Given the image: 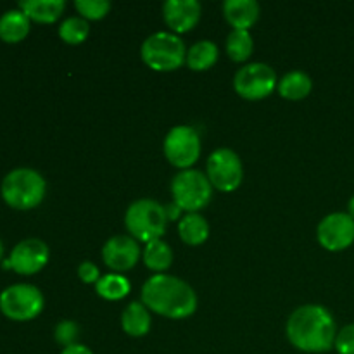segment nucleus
Here are the masks:
<instances>
[{
  "mask_svg": "<svg viewBox=\"0 0 354 354\" xmlns=\"http://www.w3.org/2000/svg\"><path fill=\"white\" fill-rule=\"evenodd\" d=\"M165 156L180 171L190 169L201 156V137L196 128L178 124L171 128L165 138Z\"/></svg>",
  "mask_w": 354,
  "mask_h": 354,
  "instance_id": "9",
  "label": "nucleus"
},
{
  "mask_svg": "<svg viewBox=\"0 0 354 354\" xmlns=\"http://www.w3.org/2000/svg\"><path fill=\"white\" fill-rule=\"evenodd\" d=\"M165 213H166V218H168V221H176L180 216H182V209H180L175 203L165 206Z\"/></svg>",
  "mask_w": 354,
  "mask_h": 354,
  "instance_id": "30",
  "label": "nucleus"
},
{
  "mask_svg": "<svg viewBox=\"0 0 354 354\" xmlns=\"http://www.w3.org/2000/svg\"><path fill=\"white\" fill-rule=\"evenodd\" d=\"M279 86V78L272 66L265 62H249L234 76V88L242 99L261 100L272 95Z\"/></svg>",
  "mask_w": 354,
  "mask_h": 354,
  "instance_id": "8",
  "label": "nucleus"
},
{
  "mask_svg": "<svg viewBox=\"0 0 354 354\" xmlns=\"http://www.w3.org/2000/svg\"><path fill=\"white\" fill-rule=\"evenodd\" d=\"M80 335V327L76 322L73 320H62L55 325L54 328V339L57 344H61L62 348H69L73 344H78L76 339Z\"/></svg>",
  "mask_w": 354,
  "mask_h": 354,
  "instance_id": "27",
  "label": "nucleus"
},
{
  "mask_svg": "<svg viewBox=\"0 0 354 354\" xmlns=\"http://www.w3.org/2000/svg\"><path fill=\"white\" fill-rule=\"evenodd\" d=\"M348 214L354 220V196L349 199V203H348Z\"/></svg>",
  "mask_w": 354,
  "mask_h": 354,
  "instance_id": "32",
  "label": "nucleus"
},
{
  "mask_svg": "<svg viewBox=\"0 0 354 354\" xmlns=\"http://www.w3.org/2000/svg\"><path fill=\"white\" fill-rule=\"evenodd\" d=\"M2 258H3V244L2 241H0V263H2Z\"/></svg>",
  "mask_w": 354,
  "mask_h": 354,
  "instance_id": "33",
  "label": "nucleus"
},
{
  "mask_svg": "<svg viewBox=\"0 0 354 354\" xmlns=\"http://www.w3.org/2000/svg\"><path fill=\"white\" fill-rule=\"evenodd\" d=\"M44 294L31 283H14L0 294V311L12 322H30L44 310Z\"/></svg>",
  "mask_w": 354,
  "mask_h": 354,
  "instance_id": "7",
  "label": "nucleus"
},
{
  "mask_svg": "<svg viewBox=\"0 0 354 354\" xmlns=\"http://www.w3.org/2000/svg\"><path fill=\"white\" fill-rule=\"evenodd\" d=\"M30 33V17L17 7L0 16V40L6 44H19Z\"/></svg>",
  "mask_w": 354,
  "mask_h": 354,
  "instance_id": "16",
  "label": "nucleus"
},
{
  "mask_svg": "<svg viewBox=\"0 0 354 354\" xmlns=\"http://www.w3.org/2000/svg\"><path fill=\"white\" fill-rule=\"evenodd\" d=\"M130 282L127 277L120 275V273H107V275L100 277L99 282L95 283V290L102 299L107 301H120L130 294Z\"/></svg>",
  "mask_w": 354,
  "mask_h": 354,
  "instance_id": "23",
  "label": "nucleus"
},
{
  "mask_svg": "<svg viewBox=\"0 0 354 354\" xmlns=\"http://www.w3.org/2000/svg\"><path fill=\"white\" fill-rule=\"evenodd\" d=\"M2 199L12 209L28 211L40 206L47 192L44 176L31 168H16L2 180Z\"/></svg>",
  "mask_w": 354,
  "mask_h": 354,
  "instance_id": "3",
  "label": "nucleus"
},
{
  "mask_svg": "<svg viewBox=\"0 0 354 354\" xmlns=\"http://www.w3.org/2000/svg\"><path fill=\"white\" fill-rule=\"evenodd\" d=\"M142 303L161 317L183 320L196 313L197 294L185 280L156 273L142 287Z\"/></svg>",
  "mask_w": 354,
  "mask_h": 354,
  "instance_id": "2",
  "label": "nucleus"
},
{
  "mask_svg": "<svg viewBox=\"0 0 354 354\" xmlns=\"http://www.w3.org/2000/svg\"><path fill=\"white\" fill-rule=\"evenodd\" d=\"M102 259L116 273L128 272L140 259V245L131 235H114L104 244Z\"/></svg>",
  "mask_w": 354,
  "mask_h": 354,
  "instance_id": "13",
  "label": "nucleus"
},
{
  "mask_svg": "<svg viewBox=\"0 0 354 354\" xmlns=\"http://www.w3.org/2000/svg\"><path fill=\"white\" fill-rule=\"evenodd\" d=\"M50 258L48 245L40 239H24L10 251V268L19 275H35L45 268Z\"/></svg>",
  "mask_w": 354,
  "mask_h": 354,
  "instance_id": "12",
  "label": "nucleus"
},
{
  "mask_svg": "<svg viewBox=\"0 0 354 354\" xmlns=\"http://www.w3.org/2000/svg\"><path fill=\"white\" fill-rule=\"evenodd\" d=\"M317 239L324 249L341 252L354 244V220L348 213H330L318 223Z\"/></svg>",
  "mask_w": 354,
  "mask_h": 354,
  "instance_id": "11",
  "label": "nucleus"
},
{
  "mask_svg": "<svg viewBox=\"0 0 354 354\" xmlns=\"http://www.w3.org/2000/svg\"><path fill=\"white\" fill-rule=\"evenodd\" d=\"M151 313L149 308L144 303H133L128 304L121 313V327L127 332L130 337H144L151 330Z\"/></svg>",
  "mask_w": 354,
  "mask_h": 354,
  "instance_id": "17",
  "label": "nucleus"
},
{
  "mask_svg": "<svg viewBox=\"0 0 354 354\" xmlns=\"http://www.w3.org/2000/svg\"><path fill=\"white\" fill-rule=\"evenodd\" d=\"M223 14L234 30L249 31L259 19V3L256 0H227L223 3Z\"/></svg>",
  "mask_w": 354,
  "mask_h": 354,
  "instance_id": "15",
  "label": "nucleus"
},
{
  "mask_svg": "<svg viewBox=\"0 0 354 354\" xmlns=\"http://www.w3.org/2000/svg\"><path fill=\"white\" fill-rule=\"evenodd\" d=\"M75 7L83 19L99 21L109 14L111 2L109 0H76Z\"/></svg>",
  "mask_w": 354,
  "mask_h": 354,
  "instance_id": "26",
  "label": "nucleus"
},
{
  "mask_svg": "<svg viewBox=\"0 0 354 354\" xmlns=\"http://www.w3.org/2000/svg\"><path fill=\"white\" fill-rule=\"evenodd\" d=\"M254 41L249 31L232 30L227 38V54L234 62H244L251 57Z\"/></svg>",
  "mask_w": 354,
  "mask_h": 354,
  "instance_id": "24",
  "label": "nucleus"
},
{
  "mask_svg": "<svg viewBox=\"0 0 354 354\" xmlns=\"http://www.w3.org/2000/svg\"><path fill=\"white\" fill-rule=\"evenodd\" d=\"M144 263L149 270L156 273H162L168 270L173 263V251L165 241L158 239L149 244H145L144 249Z\"/></svg>",
  "mask_w": 354,
  "mask_h": 354,
  "instance_id": "22",
  "label": "nucleus"
},
{
  "mask_svg": "<svg viewBox=\"0 0 354 354\" xmlns=\"http://www.w3.org/2000/svg\"><path fill=\"white\" fill-rule=\"evenodd\" d=\"M334 348L339 354H354V324L346 325L341 330H337Z\"/></svg>",
  "mask_w": 354,
  "mask_h": 354,
  "instance_id": "28",
  "label": "nucleus"
},
{
  "mask_svg": "<svg viewBox=\"0 0 354 354\" xmlns=\"http://www.w3.org/2000/svg\"><path fill=\"white\" fill-rule=\"evenodd\" d=\"M218 61V45L211 40H199L187 50L185 62L192 71H206Z\"/></svg>",
  "mask_w": 354,
  "mask_h": 354,
  "instance_id": "21",
  "label": "nucleus"
},
{
  "mask_svg": "<svg viewBox=\"0 0 354 354\" xmlns=\"http://www.w3.org/2000/svg\"><path fill=\"white\" fill-rule=\"evenodd\" d=\"M142 59L151 69L159 73L175 71L185 62L187 48L182 38L169 31H156L147 37L140 48Z\"/></svg>",
  "mask_w": 354,
  "mask_h": 354,
  "instance_id": "5",
  "label": "nucleus"
},
{
  "mask_svg": "<svg viewBox=\"0 0 354 354\" xmlns=\"http://www.w3.org/2000/svg\"><path fill=\"white\" fill-rule=\"evenodd\" d=\"M203 7L197 0H168L162 6V17L173 33H187L199 23Z\"/></svg>",
  "mask_w": 354,
  "mask_h": 354,
  "instance_id": "14",
  "label": "nucleus"
},
{
  "mask_svg": "<svg viewBox=\"0 0 354 354\" xmlns=\"http://www.w3.org/2000/svg\"><path fill=\"white\" fill-rule=\"evenodd\" d=\"M90 24L82 16H71L64 19L59 26V37L69 45H80L88 38Z\"/></svg>",
  "mask_w": 354,
  "mask_h": 354,
  "instance_id": "25",
  "label": "nucleus"
},
{
  "mask_svg": "<svg viewBox=\"0 0 354 354\" xmlns=\"http://www.w3.org/2000/svg\"><path fill=\"white\" fill-rule=\"evenodd\" d=\"M287 339L303 353H327L334 348L337 325L327 308L304 304L287 320Z\"/></svg>",
  "mask_w": 354,
  "mask_h": 354,
  "instance_id": "1",
  "label": "nucleus"
},
{
  "mask_svg": "<svg viewBox=\"0 0 354 354\" xmlns=\"http://www.w3.org/2000/svg\"><path fill=\"white\" fill-rule=\"evenodd\" d=\"M61 354H93V353H92V349L86 348V346L73 344V346H69V348L62 349Z\"/></svg>",
  "mask_w": 354,
  "mask_h": 354,
  "instance_id": "31",
  "label": "nucleus"
},
{
  "mask_svg": "<svg viewBox=\"0 0 354 354\" xmlns=\"http://www.w3.org/2000/svg\"><path fill=\"white\" fill-rule=\"evenodd\" d=\"M78 277L83 283H97L100 279V273L92 261H83L78 266Z\"/></svg>",
  "mask_w": 354,
  "mask_h": 354,
  "instance_id": "29",
  "label": "nucleus"
},
{
  "mask_svg": "<svg viewBox=\"0 0 354 354\" xmlns=\"http://www.w3.org/2000/svg\"><path fill=\"white\" fill-rule=\"evenodd\" d=\"M166 223L168 218H166L165 206L154 199L135 201L124 214V225L130 235L137 242L144 244L161 239L166 230Z\"/></svg>",
  "mask_w": 354,
  "mask_h": 354,
  "instance_id": "4",
  "label": "nucleus"
},
{
  "mask_svg": "<svg viewBox=\"0 0 354 354\" xmlns=\"http://www.w3.org/2000/svg\"><path fill=\"white\" fill-rule=\"evenodd\" d=\"M64 0H23L19 2V9L30 17V21L37 23H54L64 12Z\"/></svg>",
  "mask_w": 354,
  "mask_h": 354,
  "instance_id": "18",
  "label": "nucleus"
},
{
  "mask_svg": "<svg viewBox=\"0 0 354 354\" xmlns=\"http://www.w3.org/2000/svg\"><path fill=\"white\" fill-rule=\"evenodd\" d=\"M178 234L185 244L201 245L209 237V225L199 213H187L178 221Z\"/></svg>",
  "mask_w": 354,
  "mask_h": 354,
  "instance_id": "19",
  "label": "nucleus"
},
{
  "mask_svg": "<svg viewBox=\"0 0 354 354\" xmlns=\"http://www.w3.org/2000/svg\"><path fill=\"white\" fill-rule=\"evenodd\" d=\"M173 203L187 213H199L213 197V185L199 169H183L171 182Z\"/></svg>",
  "mask_w": 354,
  "mask_h": 354,
  "instance_id": "6",
  "label": "nucleus"
},
{
  "mask_svg": "<svg viewBox=\"0 0 354 354\" xmlns=\"http://www.w3.org/2000/svg\"><path fill=\"white\" fill-rule=\"evenodd\" d=\"M206 176L213 189L221 192H234L235 189H239L244 178V168L237 152L227 147L211 152L206 162Z\"/></svg>",
  "mask_w": 354,
  "mask_h": 354,
  "instance_id": "10",
  "label": "nucleus"
},
{
  "mask_svg": "<svg viewBox=\"0 0 354 354\" xmlns=\"http://www.w3.org/2000/svg\"><path fill=\"white\" fill-rule=\"evenodd\" d=\"M279 93L287 100H303L313 90V82L304 71H290L279 82Z\"/></svg>",
  "mask_w": 354,
  "mask_h": 354,
  "instance_id": "20",
  "label": "nucleus"
}]
</instances>
